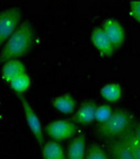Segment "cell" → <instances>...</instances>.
Segmentation results:
<instances>
[{"instance_id": "cell-2", "label": "cell", "mask_w": 140, "mask_h": 159, "mask_svg": "<svg viewBox=\"0 0 140 159\" xmlns=\"http://www.w3.org/2000/svg\"><path fill=\"white\" fill-rule=\"evenodd\" d=\"M134 117L129 111L119 108L113 111L105 122L99 124L96 133L100 137L107 141L117 139L128 132L134 124Z\"/></svg>"}, {"instance_id": "cell-13", "label": "cell", "mask_w": 140, "mask_h": 159, "mask_svg": "<svg viewBox=\"0 0 140 159\" xmlns=\"http://www.w3.org/2000/svg\"><path fill=\"white\" fill-rule=\"evenodd\" d=\"M44 159H66L63 148L58 141H48L42 147Z\"/></svg>"}, {"instance_id": "cell-8", "label": "cell", "mask_w": 140, "mask_h": 159, "mask_svg": "<svg viewBox=\"0 0 140 159\" xmlns=\"http://www.w3.org/2000/svg\"><path fill=\"white\" fill-rule=\"evenodd\" d=\"M97 105L93 101H87L80 106L73 116V121L80 125H90L95 119Z\"/></svg>"}, {"instance_id": "cell-17", "label": "cell", "mask_w": 140, "mask_h": 159, "mask_svg": "<svg viewBox=\"0 0 140 159\" xmlns=\"http://www.w3.org/2000/svg\"><path fill=\"white\" fill-rule=\"evenodd\" d=\"M10 86L12 89L18 94H22L31 86V78L27 74L24 73L16 77L12 81H10Z\"/></svg>"}, {"instance_id": "cell-3", "label": "cell", "mask_w": 140, "mask_h": 159, "mask_svg": "<svg viewBox=\"0 0 140 159\" xmlns=\"http://www.w3.org/2000/svg\"><path fill=\"white\" fill-rule=\"evenodd\" d=\"M21 11L15 7L0 12V48L19 27Z\"/></svg>"}, {"instance_id": "cell-16", "label": "cell", "mask_w": 140, "mask_h": 159, "mask_svg": "<svg viewBox=\"0 0 140 159\" xmlns=\"http://www.w3.org/2000/svg\"><path fill=\"white\" fill-rule=\"evenodd\" d=\"M85 159H111L110 155L98 144H91L85 150Z\"/></svg>"}, {"instance_id": "cell-6", "label": "cell", "mask_w": 140, "mask_h": 159, "mask_svg": "<svg viewBox=\"0 0 140 159\" xmlns=\"http://www.w3.org/2000/svg\"><path fill=\"white\" fill-rule=\"evenodd\" d=\"M102 29L111 41L114 48L122 46L125 41V31L122 25L115 19H107L102 25Z\"/></svg>"}, {"instance_id": "cell-5", "label": "cell", "mask_w": 140, "mask_h": 159, "mask_svg": "<svg viewBox=\"0 0 140 159\" xmlns=\"http://www.w3.org/2000/svg\"><path fill=\"white\" fill-rule=\"evenodd\" d=\"M17 96H18L20 102H21L23 112H24L25 120L27 122L29 128L31 129V131L32 132L34 137L37 140L38 144L40 146H42L43 142H44V135H43L42 128V125L40 122L39 118L31 106V104L29 103V102L26 100V98L23 96V94H18Z\"/></svg>"}, {"instance_id": "cell-12", "label": "cell", "mask_w": 140, "mask_h": 159, "mask_svg": "<svg viewBox=\"0 0 140 159\" xmlns=\"http://www.w3.org/2000/svg\"><path fill=\"white\" fill-rule=\"evenodd\" d=\"M52 106L58 112L63 114H70L75 109L76 102L72 96L66 93L57 97L52 101Z\"/></svg>"}, {"instance_id": "cell-15", "label": "cell", "mask_w": 140, "mask_h": 159, "mask_svg": "<svg viewBox=\"0 0 140 159\" xmlns=\"http://www.w3.org/2000/svg\"><path fill=\"white\" fill-rule=\"evenodd\" d=\"M101 96L104 99L111 102H116L122 96V87L116 83H109L102 87Z\"/></svg>"}, {"instance_id": "cell-9", "label": "cell", "mask_w": 140, "mask_h": 159, "mask_svg": "<svg viewBox=\"0 0 140 159\" xmlns=\"http://www.w3.org/2000/svg\"><path fill=\"white\" fill-rule=\"evenodd\" d=\"M107 148L111 159H134L130 151L120 138L107 141Z\"/></svg>"}, {"instance_id": "cell-18", "label": "cell", "mask_w": 140, "mask_h": 159, "mask_svg": "<svg viewBox=\"0 0 140 159\" xmlns=\"http://www.w3.org/2000/svg\"><path fill=\"white\" fill-rule=\"evenodd\" d=\"M113 111L112 107L107 104H102V105L97 106L96 111H95V119L100 124L103 123L109 119Z\"/></svg>"}, {"instance_id": "cell-14", "label": "cell", "mask_w": 140, "mask_h": 159, "mask_svg": "<svg viewBox=\"0 0 140 159\" xmlns=\"http://www.w3.org/2000/svg\"><path fill=\"white\" fill-rule=\"evenodd\" d=\"M120 139L127 146L133 158L140 159V142L138 141V139L133 134L132 128L128 132H126L122 136H121Z\"/></svg>"}, {"instance_id": "cell-19", "label": "cell", "mask_w": 140, "mask_h": 159, "mask_svg": "<svg viewBox=\"0 0 140 159\" xmlns=\"http://www.w3.org/2000/svg\"><path fill=\"white\" fill-rule=\"evenodd\" d=\"M130 15L140 24V1H133L130 3Z\"/></svg>"}, {"instance_id": "cell-20", "label": "cell", "mask_w": 140, "mask_h": 159, "mask_svg": "<svg viewBox=\"0 0 140 159\" xmlns=\"http://www.w3.org/2000/svg\"><path fill=\"white\" fill-rule=\"evenodd\" d=\"M132 130L138 139V141L140 142V120L138 122H134L133 125L132 126Z\"/></svg>"}, {"instance_id": "cell-7", "label": "cell", "mask_w": 140, "mask_h": 159, "mask_svg": "<svg viewBox=\"0 0 140 159\" xmlns=\"http://www.w3.org/2000/svg\"><path fill=\"white\" fill-rule=\"evenodd\" d=\"M92 44L104 56L112 55L114 47L105 33L102 27H95L90 36Z\"/></svg>"}, {"instance_id": "cell-4", "label": "cell", "mask_w": 140, "mask_h": 159, "mask_svg": "<svg viewBox=\"0 0 140 159\" xmlns=\"http://www.w3.org/2000/svg\"><path fill=\"white\" fill-rule=\"evenodd\" d=\"M46 131L55 141H64L72 138L76 134L77 126L72 121L58 119L49 123L46 125Z\"/></svg>"}, {"instance_id": "cell-10", "label": "cell", "mask_w": 140, "mask_h": 159, "mask_svg": "<svg viewBox=\"0 0 140 159\" xmlns=\"http://www.w3.org/2000/svg\"><path fill=\"white\" fill-rule=\"evenodd\" d=\"M25 73V66L23 62L12 59L4 63L2 68V76L6 81L10 82L16 77Z\"/></svg>"}, {"instance_id": "cell-1", "label": "cell", "mask_w": 140, "mask_h": 159, "mask_svg": "<svg viewBox=\"0 0 140 159\" xmlns=\"http://www.w3.org/2000/svg\"><path fill=\"white\" fill-rule=\"evenodd\" d=\"M35 32L31 22H23L7 40L0 52V63L17 59L27 53L33 46Z\"/></svg>"}, {"instance_id": "cell-11", "label": "cell", "mask_w": 140, "mask_h": 159, "mask_svg": "<svg viewBox=\"0 0 140 159\" xmlns=\"http://www.w3.org/2000/svg\"><path fill=\"white\" fill-rule=\"evenodd\" d=\"M85 136L79 135L68 144L66 159H85Z\"/></svg>"}]
</instances>
